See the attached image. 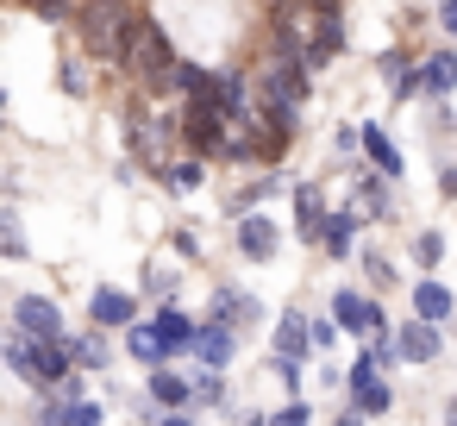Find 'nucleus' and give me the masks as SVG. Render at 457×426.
Segmentation results:
<instances>
[{"instance_id": "obj_1", "label": "nucleus", "mask_w": 457, "mask_h": 426, "mask_svg": "<svg viewBox=\"0 0 457 426\" xmlns=\"http://www.w3.org/2000/svg\"><path fill=\"white\" fill-rule=\"evenodd\" d=\"M138 20H145V13L132 7V0H82V7H76L82 45H88V57L107 63V70H126L132 38H138Z\"/></svg>"}, {"instance_id": "obj_2", "label": "nucleus", "mask_w": 457, "mask_h": 426, "mask_svg": "<svg viewBox=\"0 0 457 426\" xmlns=\"http://www.w3.org/2000/svg\"><path fill=\"white\" fill-rule=\"evenodd\" d=\"M7 370L32 388H57L76 370V351H70V338H32V332L13 326L7 332Z\"/></svg>"}, {"instance_id": "obj_3", "label": "nucleus", "mask_w": 457, "mask_h": 426, "mask_svg": "<svg viewBox=\"0 0 457 426\" xmlns=\"http://www.w3.org/2000/svg\"><path fill=\"white\" fill-rule=\"evenodd\" d=\"M126 70H132V82H138L145 95H170V88H176L182 57H176V45H170V32H163L157 20H138V38H132Z\"/></svg>"}, {"instance_id": "obj_4", "label": "nucleus", "mask_w": 457, "mask_h": 426, "mask_svg": "<svg viewBox=\"0 0 457 426\" xmlns=\"http://www.w3.org/2000/svg\"><path fill=\"white\" fill-rule=\"evenodd\" d=\"M126 145H132V157H138L145 170H157V176L176 163V157H170V126H163V120H145V107L126 113Z\"/></svg>"}, {"instance_id": "obj_5", "label": "nucleus", "mask_w": 457, "mask_h": 426, "mask_svg": "<svg viewBox=\"0 0 457 426\" xmlns=\"http://www.w3.org/2000/svg\"><path fill=\"white\" fill-rule=\"evenodd\" d=\"M332 320H338L351 338H376V332H388V313H382L376 295H363V288H338V295H332Z\"/></svg>"}, {"instance_id": "obj_6", "label": "nucleus", "mask_w": 457, "mask_h": 426, "mask_svg": "<svg viewBox=\"0 0 457 426\" xmlns=\"http://www.w3.org/2000/svg\"><path fill=\"white\" fill-rule=\"evenodd\" d=\"M13 326L32 332V338H70V332H63V307H57L51 295H20V301H13Z\"/></svg>"}, {"instance_id": "obj_7", "label": "nucleus", "mask_w": 457, "mask_h": 426, "mask_svg": "<svg viewBox=\"0 0 457 426\" xmlns=\"http://www.w3.org/2000/svg\"><path fill=\"white\" fill-rule=\"evenodd\" d=\"M232 357H238V326H226V320H201V332H195V363H207V370H232Z\"/></svg>"}, {"instance_id": "obj_8", "label": "nucleus", "mask_w": 457, "mask_h": 426, "mask_svg": "<svg viewBox=\"0 0 457 426\" xmlns=\"http://www.w3.org/2000/svg\"><path fill=\"white\" fill-rule=\"evenodd\" d=\"M145 407H151V413L195 407V382H188V376H176L170 363H163V370H145Z\"/></svg>"}, {"instance_id": "obj_9", "label": "nucleus", "mask_w": 457, "mask_h": 426, "mask_svg": "<svg viewBox=\"0 0 457 426\" xmlns=\"http://www.w3.org/2000/svg\"><path fill=\"white\" fill-rule=\"evenodd\" d=\"M232 232H238V257H251V263H270L282 251V232L270 213H245V220H232Z\"/></svg>"}, {"instance_id": "obj_10", "label": "nucleus", "mask_w": 457, "mask_h": 426, "mask_svg": "<svg viewBox=\"0 0 457 426\" xmlns=\"http://www.w3.org/2000/svg\"><path fill=\"white\" fill-rule=\"evenodd\" d=\"M395 351H401V363H432L438 351H445V332H438V320H401V332H395Z\"/></svg>"}, {"instance_id": "obj_11", "label": "nucleus", "mask_w": 457, "mask_h": 426, "mask_svg": "<svg viewBox=\"0 0 457 426\" xmlns=\"http://www.w3.org/2000/svg\"><path fill=\"white\" fill-rule=\"evenodd\" d=\"M213 320H226V326H238V332H251V326H263V301L257 295H245V288H232V282H220L213 288V307H207Z\"/></svg>"}, {"instance_id": "obj_12", "label": "nucleus", "mask_w": 457, "mask_h": 426, "mask_svg": "<svg viewBox=\"0 0 457 426\" xmlns=\"http://www.w3.org/2000/svg\"><path fill=\"white\" fill-rule=\"evenodd\" d=\"M88 320L107 326V332H126V326L138 320V295H126V288H95V295H88Z\"/></svg>"}, {"instance_id": "obj_13", "label": "nucleus", "mask_w": 457, "mask_h": 426, "mask_svg": "<svg viewBox=\"0 0 457 426\" xmlns=\"http://www.w3.org/2000/svg\"><path fill=\"white\" fill-rule=\"evenodd\" d=\"M151 326L163 332V345H170L176 357H195V332H201V326H195L176 301H157V307H151Z\"/></svg>"}, {"instance_id": "obj_14", "label": "nucleus", "mask_w": 457, "mask_h": 426, "mask_svg": "<svg viewBox=\"0 0 457 426\" xmlns=\"http://www.w3.org/2000/svg\"><path fill=\"white\" fill-rule=\"evenodd\" d=\"M357 232H363V213H351V207H332V213H326V232H320L326 257H332V263H351V245H357Z\"/></svg>"}, {"instance_id": "obj_15", "label": "nucleus", "mask_w": 457, "mask_h": 426, "mask_svg": "<svg viewBox=\"0 0 457 426\" xmlns=\"http://www.w3.org/2000/svg\"><path fill=\"white\" fill-rule=\"evenodd\" d=\"M126 357H132V363H145V370H163L176 351L163 345V332H157L151 320H132V326H126Z\"/></svg>"}, {"instance_id": "obj_16", "label": "nucleus", "mask_w": 457, "mask_h": 426, "mask_svg": "<svg viewBox=\"0 0 457 426\" xmlns=\"http://www.w3.org/2000/svg\"><path fill=\"white\" fill-rule=\"evenodd\" d=\"M326 201H320V188L313 182H295V232H301V245H320V232H326Z\"/></svg>"}, {"instance_id": "obj_17", "label": "nucleus", "mask_w": 457, "mask_h": 426, "mask_svg": "<svg viewBox=\"0 0 457 426\" xmlns=\"http://www.w3.org/2000/svg\"><path fill=\"white\" fill-rule=\"evenodd\" d=\"M388 182H395V176H382L376 163H370V170H351V188H357V201L370 207V220H395V201H388Z\"/></svg>"}, {"instance_id": "obj_18", "label": "nucleus", "mask_w": 457, "mask_h": 426, "mask_svg": "<svg viewBox=\"0 0 457 426\" xmlns=\"http://www.w3.org/2000/svg\"><path fill=\"white\" fill-rule=\"evenodd\" d=\"M413 313H420V320H438V326H445V320L457 313V295H451V288H445L438 276H420V282H413Z\"/></svg>"}, {"instance_id": "obj_19", "label": "nucleus", "mask_w": 457, "mask_h": 426, "mask_svg": "<svg viewBox=\"0 0 457 426\" xmlns=\"http://www.w3.org/2000/svg\"><path fill=\"white\" fill-rule=\"evenodd\" d=\"M307 345H313V320L301 307H282L276 313V351L282 357H307Z\"/></svg>"}, {"instance_id": "obj_20", "label": "nucleus", "mask_w": 457, "mask_h": 426, "mask_svg": "<svg viewBox=\"0 0 457 426\" xmlns=\"http://www.w3.org/2000/svg\"><path fill=\"white\" fill-rule=\"evenodd\" d=\"M420 82H426L432 101H445V95L457 88V51H451V45H445V51H426V57H420Z\"/></svg>"}, {"instance_id": "obj_21", "label": "nucleus", "mask_w": 457, "mask_h": 426, "mask_svg": "<svg viewBox=\"0 0 457 426\" xmlns=\"http://www.w3.org/2000/svg\"><path fill=\"white\" fill-rule=\"evenodd\" d=\"M363 157H370V163H376V170H382V176H395V182H401V176H407V157H401V151H395V138H388V132H382V126H376V120H370V126H363Z\"/></svg>"}, {"instance_id": "obj_22", "label": "nucleus", "mask_w": 457, "mask_h": 426, "mask_svg": "<svg viewBox=\"0 0 457 426\" xmlns=\"http://www.w3.org/2000/svg\"><path fill=\"white\" fill-rule=\"evenodd\" d=\"M388 407H395V388H388L382 376H376V382H357V388H351V413H357V420H382Z\"/></svg>"}, {"instance_id": "obj_23", "label": "nucleus", "mask_w": 457, "mask_h": 426, "mask_svg": "<svg viewBox=\"0 0 457 426\" xmlns=\"http://www.w3.org/2000/svg\"><path fill=\"white\" fill-rule=\"evenodd\" d=\"M70 351H76V363H82V370H107V363H113V338H107V326H95V332L70 338Z\"/></svg>"}, {"instance_id": "obj_24", "label": "nucleus", "mask_w": 457, "mask_h": 426, "mask_svg": "<svg viewBox=\"0 0 457 426\" xmlns=\"http://www.w3.org/2000/svg\"><path fill=\"white\" fill-rule=\"evenodd\" d=\"M163 182H170V188H176V195H195V188H201V182H207V163H201V157H195V151H188V157H176V163H170V170H163Z\"/></svg>"}, {"instance_id": "obj_25", "label": "nucleus", "mask_w": 457, "mask_h": 426, "mask_svg": "<svg viewBox=\"0 0 457 426\" xmlns=\"http://www.w3.org/2000/svg\"><path fill=\"white\" fill-rule=\"evenodd\" d=\"M276 188H282V176H257L251 188H238V195H232V207H226V213H232V220H245V213H257Z\"/></svg>"}, {"instance_id": "obj_26", "label": "nucleus", "mask_w": 457, "mask_h": 426, "mask_svg": "<svg viewBox=\"0 0 457 426\" xmlns=\"http://www.w3.org/2000/svg\"><path fill=\"white\" fill-rule=\"evenodd\" d=\"M413 263H420L426 276H432V270L445 263V232H438V226H426V232H413Z\"/></svg>"}, {"instance_id": "obj_27", "label": "nucleus", "mask_w": 457, "mask_h": 426, "mask_svg": "<svg viewBox=\"0 0 457 426\" xmlns=\"http://www.w3.org/2000/svg\"><path fill=\"white\" fill-rule=\"evenodd\" d=\"M195 407H226V370H195Z\"/></svg>"}, {"instance_id": "obj_28", "label": "nucleus", "mask_w": 457, "mask_h": 426, "mask_svg": "<svg viewBox=\"0 0 457 426\" xmlns=\"http://www.w3.org/2000/svg\"><path fill=\"white\" fill-rule=\"evenodd\" d=\"M270 426H313V407H307L301 395H288V401L270 413Z\"/></svg>"}, {"instance_id": "obj_29", "label": "nucleus", "mask_w": 457, "mask_h": 426, "mask_svg": "<svg viewBox=\"0 0 457 426\" xmlns=\"http://www.w3.org/2000/svg\"><path fill=\"white\" fill-rule=\"evenodd\" d=\"M332 151H338V157L351 163V157L363 151V126H351V120H345V126H332Z\"/></svg>"}, {"instance_id": "obj_30", "label": "nucleus", "mask_w": 457, "mask_h": 426, "mask_svg": "<svg viewBox=\"0 0 457 426\" xmlns=\"http://www.w3.org/2000/svg\"><path fill=\"white\" fill-rule=\"evenodd\" d=\"M363 276H370V288H395V263L382 251H363Z\"/></svg>"}, {"instance_id": "obj_31", "label": "nucleus", "mask_w": 457, "mask_h": 426, "mask_svg": "<svg viewBox=\"0 0 457 426\" xmlns=\"http://www.w3.org/2000/svg\"><path fill=\"white\" fill-rule=\"evenodd\" d=\"M0 232H7V257H26V232H20V207H0Z\"/></svg>"}, {"instance_id": "obj_32", "label": "nucleus", "mask_w": 457, "mask_h": 426, "mask_svg": "<svg viewBox=\"0 0 457 426\" xmlns=\"http://www.w3.org/2000/svg\"><path fill=\"white\" fill-rule=\"evenodd\" d=\"M270 370L282 376V388H288V395H301V357H282V351H276V357H270Z\"/></svg>"}, {"instance_id": "obj_33", "label": "nucleus", "mask_w": 457, "mask_h": 426, "mask_svg": "<svg viewBox=\"0 0 457 426\" xmlns=\"http://www.w3.org/2000/svg\"><path fill=\"white\" fill-rule=\"evenodd\" d=\"M32 13H38L45 26H63V20H76V7H70V0H32Z\"/></svg>"}, {"instance_id": "obj_34", "label": "nucleus", "mask_w": 457, "mask_h": 426, "mask_svg": "<svg viewBox=\"0 0 457 426\" xmlns=\"http://www.w3.org/2000/svg\"><path fill=\"white\" fill-rule=\"evenodd\" d=\"M145 295L170 301V295H176V276H170V270H151V263H145Z\"/></svg>"}, {"instance_id": "obj_35", "label": "nucleus", "mask_w": 457, "mask_h": 426, "mask_svg": "<svg viewBox=\"0 0 457 426\" xmlns=\"http://www.w3.org/2000/svg\"><path fill=\"white\" fill-rule=\"evenodd\" d=\"M376 70H382V82H388V88H395V82H401V76H407V70H413V57H401V51H388V57H382V63H376Z\"/></svg>"}, {"instance_id": "obj_36", "label": "nucleus", "mask_w": 457, "mask_h": 426, "mask_svg": "<svg viewBox=\"0 0 457 426\" xmlns=\"http://www.w3.org/2000/svg\"><path fill=\"white\" fill-rule=\"evenodd\" d=\"M438 26H445V38L457 45V0H438Z\"/></svg>"}, {"instance_id": "obj_37", "label": "nucleus", "mask_w": 457, "mask_h": 426, "mask_svg": "<svg viewBox=\"0 0 457 426\" xmlns=\"http://www.w3.org/2000/svg\"><path fill=\"white\" fill-rule=\"evenodd\" d=\"M438 195L457 201V163H438Z\"/></svg>"}, {"instance_id": "obj_38", "label": "nucleus", "mask_w": 457, "mask_h": 426, "mask_svg": "<svg viewBox=\"0 0 457 426\" xmlns=\"http://www.w3.org/2000/svg\"><path fill=\"white\" fill-rule=\"evenodd\" d=\"M170 245H176V257H188V263H195V257H201V245H195V232H176V238H170Z\"/></svg>"}, {"instance_id": "obj_39", "label": "nucleus", "mask_w": 457, "mask_h": 426, "mask_svg": "<svg viewBox=\"0 0 457 426\" xmlns=\"http://www.w3.org/2000/svg\"><path fill=\"white\" fill-rule=\"evenodd\" d=\"M63 88H70V95H82V88H88V82H82V63H63Z\"/></svg>"}, {"instance_id": "obj_40", "label": "nucleus", "mask_w": 457, "mask_h": 426, "mask_svg": "<svg viewBox=\"0 0 457 426\" xmlns=\"http://www.w3.org/2000/svg\"><path fill=\"white\" fill-rule=\"evenodd\" d=\"M157 426H195V420H188V407H176V413H157Z\"/></svg>"}, {"instance_id": "obj_41", "label": "nucleus", "mask_w": 457, "mask_h": 426, "mask_svg": "<svg viewBox=\"0 0 457 426\" xmlns=\"http://www.w3.org/2000/svg\"><path fill=\"white\" fill-rule=\"evenodd\" d=\"M232 426H270V413H232Z\"/></svg>"}, {"instance_id": "obj_42", "label": "nucleus", "mask_w": 457, "mask_h": 426, "mask_svg": "<svg viewBox=\"0 0 457 426\" xmlns=\"http://www.w3.org/2000/svg\"><path fill=\"white\" fill-rule=\"evenodd\" d=\"M26 426H57V420H38V413H26Z\"/></svg>"}, {"instance_id": "obj_43", "label": "nucleus", "mask_w": 457, "mask_h": 426, "mask_svg": "<svg viewBox=\"0 0 457 426\" xmlns=\"http://www.w3.org/2000/svg\"><path fill=\"white\" fill-rule=\"evenodd\" d=\"M332 426H357V420H351V413H338V420H332Z\"/></svg>"}]
</instances>
